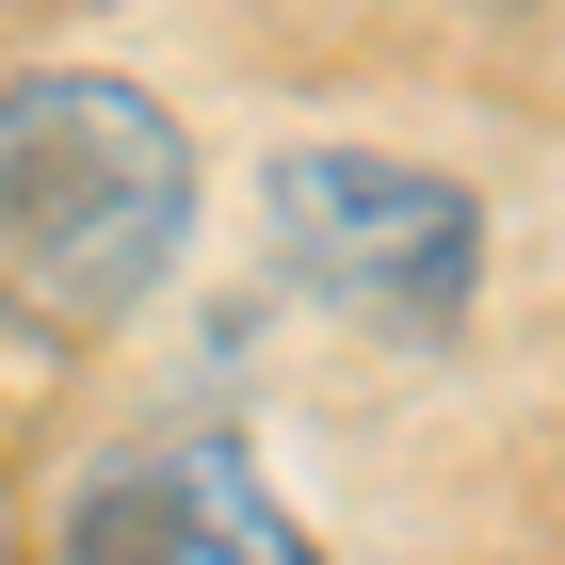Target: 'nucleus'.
<instances>
[{
    "mask_svg": "<svg viewBox=\"0 0 565 565\" xmlns=\"http://www.w3.org/2000/svg\"><path fill=\"white\" fill-rule=\"evenodd\" d=\"M65 565H323V550L226 436H162L65 501Z\"/></svg>",
    "mask_w": 565,
    "mask_h": 565,
    "instance_id": "3",
    "label": "nucleus"
},
{
    "mask_svg": "<svg viewBox=\"0 0 565 565\" xmlns=\"http://www.w3.org/2000/svg\"><path fill=\"white\" fill-rule=\"evenodd\" d=\"M275 243L307 291L372 307V323H452L484 275V211L436 162H372V146H291L275 162Z\"/></svg>",
    "mask_w": 565,
    "mask_h": 565,
    "instance_id": "2",
    "label": "nucleus"
},
{
    "mask_svg": "<svg viewBox=\"0 0 565 565\" xmlns=\"http://www.w3.org/2000/svg\"><path fill=\"white\" fill-rule=\"evenodd\" d=\"M194 243V146L114 65H33L0 82V307L49 340L130 323Z\"/></svg>",
    "mask_w": 565,
    "mask_h": 565,
    "instance_id": "1",
    "label": "nucleus"
}]
</instances>
